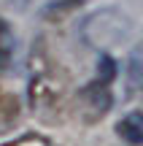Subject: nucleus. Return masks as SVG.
I'll use <instances>...</instances> for the list:
<instances>
[{
    "label": "nucleus",
    "mask_w": 143,
    "mask_h": 146,
    "mask_svg": "<svg viewBox=\"0 0 143 146\" xmlns=\"http://www.w3.org/2000/svg\"><path fill=\"white\" fill-rule=\"evenodd\" d=\"M3 146H57V143H51L46 135H35V133H27V135L16 138V141H11V143H3Z\"/></svg>",
    "instance_id": "nucleus-5"
},
{
    "label": "nucleus",
    "mask_w": 143,
    "mask_h": 146,
    "mask_svg": "<svg viewBox=\"0 0 143 146\" xmlns=\"http://www.w3.org/2000/svg\"><path fill=\"white\" fill-rule=\"evenodd\" d=\"M119 135L124 138L127 143L138 146L143 141V125H140V114H130L127 119L119 122Z\"/></svg>",
    "instance_id": "nucleus-4"
},
{
    "label": "nucleus",
    "mask_w": 143,
    "mask_h": 146,
    "mask_svg": "<svg viewBox=\"0 0 143 146\" xmlns=\"http://www.w3.org/2000/svg\"><path fill=\"white\" fill-rule=\"evenodd\" d=\"M68 78L54 60L46 54H32V78H30V106L41 116H51L65 106Z\"/></svg>",
    "instance_id": "nucleus-1"
},
{
    "label": "nucleus",
    "mask_w": 143,
    "mask_h": 146,
    "mask_svg": "<svg viewBox=\"0 0 143 146\" xmlns=\"http://www.w3.org/2000/svg\"><path fill=\"white\" fill-rule=\"evenodd\" d=\"M19 119V100L8 92H0V133L11 130Z\"/></svg>",
    "instance_id": "nucleus-3"
},
{
    "label": "nucleus",
    "mask_w": 143,
    "mask_h": 146,
    "mask_svg": "<svg viewBox=\"0 0 143 146\" xmlns=\"http://www.w3.org/2000/svg\"><path fill=\"white\" fill-rule=\"evenodd\" d=\"M78 106H81V111H84V116H86L89 122H92V119H100V116L108 111V106H111L108 78H97V81H92L89 87L81 92Z\"/></svg>",
    "instance_id": "nucleus-2"
}]
</instances>
